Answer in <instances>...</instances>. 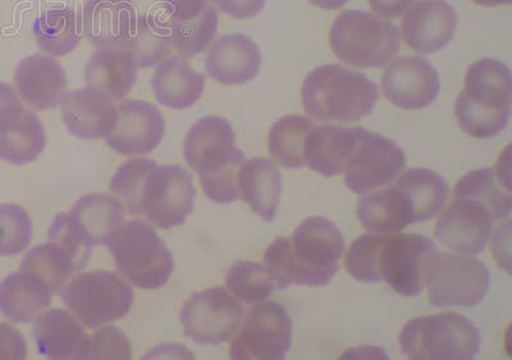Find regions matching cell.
Segmentation results:
<instances>
[{"mask_svg":"<svg viewBox=\"0 0 512 360\" xmlns=\"http://www.w3.org/2000/svg\"><path fill=\"white\" fill-rule=\"evenodd\" d=\"M111 190L131 216H145L163 230L184 225L194 211V182L178 164L159 167L152 159H132L118 168Z\"/></svg>","mask_w":512,"mask_h":360,"instance_id":"obj_1","label":"cell"},{"mask_svg":"<svg viewBox=\"0 0 512 360\" xmlns=\"http://www.w3.org/2000/svg\"><path fill=\"white\" fill-rule=\"evenodd\" d=\"M345 239L332 221L309 217L291 239L277 238L264 253V267L277 289L326 286L338 272Z\"/></svg>","mask_w":512,"mask_h":360,"instance_id":"obj_2","label":"cell"},{"mask_svg":"<svg viewBox=\"0 0 512 360\" xmlns=\"http://www.w3.org/2000/svg\"><path fill=\"white\" fill-rule=\"evenodd\" d=\"M184 156L208 199L218 204L240 199L237 175L245 156L236 148L235 132L226 118L208 116L196 122L187 132Z\"/></svg>","mask_w":512,"mask_h":360,"instance_id":"obj_3","label":"cell"},{"mask_svg":"<svg viewBox=\"0 0 512 360\" xmlns=\"http://www.w3.org/2000/svg\"><path fill=\"white\" fill-rule=\"evenodd\" d=\"M511 103L509 66L484 58L468 68L455 115L465 134L477 139L495 138L509 125Z\"/></svg>","mask_w":512,"mask_h":360,"instance_id":"obj_4","label":"cell"},{"mask_svg":"<svg viewBox=\"0 0 512 360\" xmlns=\"http://www.w3.org/2000/svg\"><path fill=\"white\" fill-rule=\"evenodd\" d=\"M378 88L358 71L338 65L315 68L301 89L306 113L319 121L358 122L373 112Z\"/></svg>","mask_w":512,"mask_h":360,"instance_id":"obj_5","label":"cell"},{"mask_svg":"<svg viewBox=\"0 0 512 360\" xmlns=\"http://www.w3.org/2000/svg\"><path fill=\"white\" fill-rule=\"evenodd\" d=\"M329 43L341 62L358 68L386 66L401 48L400 31L395 24L356 9L336 18Z\"/></svg>","mask_w":512,"mask_h":360,"instance_id":"obj_6","label":"cell"},{"mask_svg":"<svg viewBox=\"0 0 512 360\" xmlns=\"http://www.w3.org/2000/svg\"><path fill=\"white\" fill-rule=\"evenodd\" d=\"M409 359L470 360L479 353V328L463 314L447 312L406 322L399 337Z\"/></svg>","mask_w":512,"mask_h":360,"instance_id":"obj_7","label":"cell"},{"mask_svg":"<svg viewBox=\"0 0 512 360\" xmlns=\"http://www.w3.org/2000/svg\"><path fill=\"white\" fill-rule=\"evenodd\" d=\"M105 245L111 250L117 271L140 289H160L171 279L173 255L149 223L128 221Z\"/></svg>","mask_w":512,"mask_h":360,"instance_id":"obj_8","label":"cell"},{"mask_svg":"<svg viewBox=\"0 0 512 360\" xmlns=\"http://www.w3.org/2000/svg\"><path fill=\"white\" fill-rule=\"evenodd\" d=\"M489 284L491 272L479 259L437 250L429 259L425 286L433 307H477L486 298Z\"/></svg>","mask_w":512,"mask_h":360,"instance_id":"obj_9","label":"cell"},{"mask_svg":"<svg viewBox=\"0 0 512 360\" xmlns=\"http://www.w3.org/2000/svg\"><path fill=\"white\" fill-rule=\"evenodd\" d=\"M59 296L82 325L93 330L125 318L135 298L132 287L109 271L77 276L59 291Z\"/></svg>","mask_w":512,"mask_h":360,"instance_id":"obj_10","label":"cell"},{"mask_svg":"<svg viewBox=\"0 0 512 360\" xmlns=\"http://www.w3.org/2000/svg\"><path fill=\"white\" fill-rule=\"evenodd\" d=\"M244 309L222 287L199 291L181 309L185 335L199 345H219L233 339L241 326Z\"/></svg>","mask_w":512,"mask_h":360,"instance_id":"obj_11","label":"cell"},{"mask_svg":"<svg viewBox=\"0 0 512 360\" xmlns=\"http://www.w3.org/2000/svg\"><path fill=\"white\" fill-rule=\"evenodd\" d=\"M434 252L436 245L427 236L386 234L379 249V280L409 298L422 294L428 262Z\"/></svg>","mask_w":512,"mask_h":360,"instance_id":"obj_12","label":"cell"},{"mask_svg":"<svg viewBox=\"0 0 512 360\" xmlns=\"http://www.w3.org/2000/svg\"><path fill=\"white\" fill-rule=\"evenodd\" d=\"M405 167V152L395 141L361 129L345 166V184L352 193L367 194L390 184Z\"/></svg>","mask_w":512,"mask_h":360,"instance_id":"obj_13","label":"cell"},{"mask_svg":"<svg viewBox=\"0 0 512 360\" xmlns=\"http://www.w3.org/2000/svg\"><path fill=\"white\" fill-rule=\"evenodd\" d=\"M292 343V321L281 304L255 305L230 349L232 359H285Z\"/></svg>","mask_w":512,"mask_h":360,"instance_id":"obj_14","label":"cell"},{"mask_svg":"<svg viewBox=\"0 0 512 360\" xmlns=\"http://www.w3.org/2000/svg\"><path fill=\"white\" fill-rule=\"evenodd\" d=\"M116 122L105 136L108 147L122 156H146L166 134V120L159 109L144 100H126L116 108Z\"/></svg>","mask_w":512,"mask_h":360,"instance_id":"obj_15","label":"cell"},{"mask_svg":"<svg viewBox=\"0 0 512 360\" xmlns=\"http://www.w3.org/2000/svg\"><path fill=\"white\" fill-rule=\"evenodd\" d=\"M382 90L393 106L406 111H420L432 106L440 94V76L428 59L397 58L386 68Z\"/></svg>","mask_w":512,"mask_h":360,"instance_id":"obj_16","label":"cell"},{"mask_svg":"<svg viewBox=\"0 0 512 360\" xmlns=\"http://www.w3.org/2000/svg\"><path fill=\"white\" fill-rule=\"evenodd\" d=\"M493 217L486 205L470 198H455L436 225V238L455 252L482 253L492 236Z\"/></svg>","mask_w":512,"mask_h":360,"instance_id":"obj_17","label":"cell"},{"mask_svg":"<svg viewBox=\"0 0 512 360\" xmlns=\"http://www.w3.org/2000/svg\"><path fill=\"white\" fill-rule=\"evenodd\" d=\"M455 8L446 0H418L402 21V38L420 54L440 52L454 39Z\"/></svg>","mask_w":512,"mask_h":360,"instance_id":"obj_18","label":"cell"},{"mask_svg":"<svg viewBox=\"0 0 512 360\" xmlns=\"http://www.w3.org/2000/svg\"><path fill=\"white\" fill-rule=\"evenodd\" d=\"M263 57L258 44L249 36H222L209 49L205 67L218 84L237 86L248 84L259 75Z\"/></svg>","mask_w":512,"mask_h":360,"instance_id":"obj_19","label":"cell"},{"mask_svg":"<svg viewBox=\"0 0 512 360\" xmlns=\"http://www.w3.org/2000/svg\"><path fill=\"white\" fill-rule=\"evenodd\" d=\"M64 126L71 135L84 140L105 138L116 122L113 99L93 88L68 91L62 99Z\"/></svg>","mask_w":512,"mask_h":360,"instance_id":"obj_20","label":"cell"},{"mask_svg":"<svg viewBox=\"0 0 512 360\" xmlns=\"http://www.w3.org/2000/svg\"><path fill=\"white\" fill-rule=\"evenodd\" d=\"M15 84L21 98L36 111L58 107L67 89V75L56 59L32 54L16 68Z\"/></svg>","mask_w":512,"mask_h":360,"instance_id":"obj_21","label":"cell"},{"mask_svg":"<svg viewBox=\"0 0 512 360\" xmlns=\"http://www.w3.org/2000/svg\"><path fill=\"white\" fill-rule=\"evenodd\" d=\"M136 22L134 0H86L82 31L98 49L121 47Z\"/></svg>","mask_w":512,"mask_h":360,"instance_id":"obj_22","label":"cell"},{"mask_svg":"<svg viewBox=\"0 0 512 360\" xmlns=\"http://www.w3.org/2000/svg\"><path fill=\"white\" fill-rule=\"evenodd\" d=\"M360 130L361 127L335 125L313 127L304 143L306 166L324 177L341 175L358 143Z\"/></svg>","mask_w":512,"mask_h":360,"instance_id":"obj_23","label":"cell"},{"mask_svg":"<svg viewBox=\"0 0 512 360\" xmlns=\"http://www.w3.org/2000/svg\"><path fill=\"white\" fill-rule=\"evenodd\" d=\"M38 352L49 359H85L89 337L79 322L63 309H50L35 321Z\"/></svg>","mask_w":512,"mask_h":360,"instance_id":"obj_24","label":"cell"},{"mask_svg":"<svg viewBox=\"0 0 512 360\" xmlns=\"http://www.w3.org/2000/svg\"><path fill=\"white\" fill-rule=\"evenodd\" d=\"M510 148L502 154L495 170H475L457 181L455 198H470L486 205L493 220L510 218L512 208L510 182Z\"/></svg>","mask_w":512,"mask_h":360,"instance_id":"obj_25","label":"cell"},{"mask_svg":"<svg viewBox=\"0 0 512 360\" xmlns=\"http://www.w3.org/2000/svg\"><path fill=\"white\" fill-rule=\"evenodd\" d=\"M240 199L265 222L276 218L282 193L281 172L269 159L253 158L242 163L237 175Z\"/></svg>","mask_w":512,"mask_h":360,"instance_id":"obj_26","label":"cell"},{"mask_svg":"<svg viewBox=\"0 0 512 360\" xmlns=\"http://www.w3.org/2000/svg\"><path fill=\"white\" fill-rule=\"evenodd\" d=\"M152 89L155 99L164 107L187 109L201 98L205 76L195 71L185 58L163 59L155 68Z\"/></svg>","mask_w":512,"mask_h":360,"instance_id":"obj_27","label":"cell"},{"mask_svg":"<svg viewBox=\"0 0 512 360\" xmlns=\"http://www.w3.org/2000/svg\"><path fill=\"white\" fill-rule=\"evenodd\" d=\"M137 65L128 50L121 47L96 50L85 67L89 88L103 91L112 99L126 98L137 81Z\"/></svg>","mask_w":512,"mask_h":360,"instance_id":"obj_28","label":"cell"},{"mask_svg":"<svg viewBox=\"0 0 512 360\" xmlns=\"http://www.w3.org/2000/svg\"><path fill=\"white\" fill-rule=\"evenodd\" d=\"M47 284L30 272L12 273L0 282V313L9 321L29 323L52 304Z\"/></svg>","mask_w":512,"mask_h":360,"instance_id":"obj_29","label":"cell"},{"mask_svg":"<svg viewBox=\"0 0 512 360\" xmlns=\"http://www.w3.org/2000/svg\"><path fill=\"white\" fill-rule=\"evenodd\" d=\"M70 214L71 221L90 246L105 245L123 223L120 200L108 194H88L77 200Z\"/></svg>","mask_w":512,"mask_h":360,"instance_id":"obj_30","label":"cell"},{"mask_svg":"<svg viewBox=\"0 0 512 360\" xmlns=\"http://www.w3.org/2000/svg\"><path fill=\"white\" fill-rule=\"evenodd\" d=\"M356 214L370 234H392L414 223L408 199L395 184L364 195L359 200Z\"/></svg>","mask_w":512,"mask_h":360,"instance_id":"obj_31","label":"cell"},{"mask_svg":"<svg viewBox=\"0 0 512 360\" xmlns=\"http://www.w3.org/2000/svg\"><path fill=\"white\" fill-rule=\"evenodd\" d=\"M395 185L408 199L414 223L429 221L436 217L445 207L450 195L447 181L437 172L427 168L406 171Z\"/></svg>","mask_w":512,"mask_h":360,"instance_id":"obj_32","label":"cell"},{"mask_svg":"<svg viewBox=\"0 0 512 360\" xmlns=\"http://www.w3.org/2000/svg\"><path fill=\"white\" fill-rule=\"evenodd\" d=\"M32 33L41 52L52 57H63L79 47L84 31L75 9L56 7L36 18Z\"/></svg>","mask_w":512,"mask_h":360,"instance_id":"obj_33","label":"cell"},{"mask_svg":"<svg viewBox=\"0 0 512 360\" xmlns=\"http://www.w3.org/2000/svg\"><path fill=\"white\" fill-rule=\"evenodd\" d=\"M172 47L168 20L164 21L154 13L136 18L134 29L121 45V48L131 53L137 67L140 68L158 65L166 59Z\"/></svg>","mask_w":512,"mask_h":360,"instance_id":"obj_34","label":"cell"},{"mask_svg":"<svg viewBox=\"0 0 512 360\" xmlns=\"http://www.w3.org/2000/svg\"><path fill=\"white\" fill-rule=\"evenodd\" d=\"M47 147V135L43 123L34 112L25 109L18 120L0 132V159L24 166L36 161Z\"/></svg>","mask_w":512,"mask_h":360,"instance_id":"obj_35","label":"cell"},{"mask_svg":"<svg viewBox=\"0 0 512 360\" xmlns=\"http://www.w3.org/2000/svg\"><path fill=\"white\" fill-rule=\"evenodd\" d=\"M21 270L39 277L56 295L79 268L63 246L48 240L47 244L36 246L25 255Z\"/></svg>","mask_w":512,"mask_h":360,"instance_id":"obj_36","label":"cell"},{"mask_svg":"<svg viewBox=\"0 0 512 360\" xmlns=\"http://www.w3.org/2000/svg\"><path fill=\"white\" fill-rule=\"evenodd\" d=\"M314 127L308 117L288 115L271 127L268 138L269 153L278 164L286 168H303L306 135Z\"/></svg>","mask_w":512,"mask_h":360,"instance_id":"obj_37","label":"cell"},{"mask_svg":"<svg viewBox=\"0 0 512 360\" xmlns=\"http://www.w3.org/2000/svg\"><path fill=\"white\" fill-rule=\"evenodd\" d=\"M173 48L181 58H192L205 52L218 30V12L207 6L190 20H168Z\"/></svg>","mask_w":512,"mask_h":360,"instance_id":"obj_38","label":"cell"},{"mask_svg":"<svg viewBox=\"0 0 512 360\" xmlns=\"http://www.w3.org/2000/svg\"><path fill=\"white\" fill-rule=\"evenodd\" d=\"M226 285L235 298L248 304L268 299L276 287L264 264L250 261L233 263L227 272Z\"/></svg>","mask_w":512,"mask_h":360,"instance_id":"obj_39","label":"cell"},{"mask_svg":"<svg viewBox=\"0 0 512 360\" xmlns=\"http://www.w3.org/2000/svg\"><path fill=\"white\" fill-rule=\"evenodd\" d=\"M32 239V222L21 205L0 204V257L25 252Z\"/></svg>","mask_w":512,"mask_h":360,"instance_id":"obj_40","label":"cell"},{"mask_svg":"<svg viewBox=\"0 0 512 360\" xmlns=\"http://www.w3.org/2000/svg\"><path fill=\"white\" fill-rule=\"evenodd\" d=\"M386 234L363 235L351 244L345 266L356 281L381 282L378 275V257Z\"/></svg>","mask_w":512,"mask_h":360,"instance_id":"obj_41","label":"cell"},{"mask_svg":"<svg viewBox=\"0 0 512 360\" xmlns=\"http://www.w3.org/2000/svg\"><path fill=\"white\" fill-rule=\"evenodd\" d=\"M48 240L63 246L75 259L79 271L84 270L86 264L89 263L93 246H90L82 238L80 232L73 225L70 214L59 213L54 217L48 230Z\"/></svg>","mask_w":512,"mask_h":360,"instance_id":"obj_42","label":"cell"},{"mask_svg":"<svg viewBox=\"0 0 512 360\" xmlns=\"http://www.w3.org/2000/svg\"><path fill=\"white\" fill-rule=\"evenodd\" d=\"M132 348L127 336L117 327L102 328L90 337L85 359H131Z\"/></svg>","mask_w":512,"mask_h":360,"instance_id":"obj_43","label":"cell"},{"mask_svg":"<svg viewBox=\"0 0 512 360\" xmlns=\"http://www.w3.org/2000/svg\"><path fill=\"white\" fill-rule=\"evenodd\" d=\"M27 343L15 327L0 323V359H26Z\"/></svg>","mask_w":512,"mask_h":360,"instance_id":"obj_44","label":"cell"},{"mask_svg":"<svg viewBox=\"0 0 512 360\" xmlns=\"http://www.w3.org/2000/svg\"><path fill=\"white\" fill-rule=\"evenodd\" d=\"M25 111L16 91L6 82H0V132L11 127Z\"/></svg>","mask_w":512,"mask_h":360,"instance_id":"obj_45","label":"cell"},{"mask_svg":"<svg viewBox=\"0 0 512 360\" xmlns=\"http://www.w3.org/2000/svg\"><path fill=\"white\" fill-rule=\"evenodd\" d=\"M218 11L236 20H248L263 11L265 0H212Z\"/></svg>","mask_w":512,"mask_h":360,"instance_id":"obj_46","label":"cell"},{"mask_svg":"<svg viewBox=\"0 0 512 360\" xmlns=\"http://www.w3.org/2000/svg\"><path fill=\"white\" fill-rule=\"evenodd\" d=\"M166 8L168 20H190L198 16L205 7L207 0H160Z\"/></svg>","mask_w":512,"mask_h":360,"instance_id":"obj_47","label":"cell"},{"mask_svg":"<svg viewBox=\"0 0 512 360\" xmlns=\"http://www.w3.org/2000/svg\"><path fill=\"white\" fill-rule=\"evenodd\" d=\"M377 15L384 18H397L404 15L414 0H368Z\"/></svg>","mask_w":512,"mask_h":360,"instance_id":"obj_48","label":"cell"},{"mask_svg":"<svg viewBox=\"0 0 512 360\" xmlns=\"http://www.w3.org/2000/svg\"><path fill=\"white\" fill-rule=\"evenodd\" d=\"M309 2L315 7L336 11V9L344 7L349 0H309Z\"/></svg>","mask_w":512,"mask_h":360,"instance_id":"obj_49","label":"cell"},{"mask_svg":"<svg viewBox=\"0 0 512 360\" xmlns=\"http://www.w3.org/2000/svg\"><path fill=\"white\" fill-rule=\"evenodd\" d=\"M473 2L482 7H497L507 6V4L511 3V0H473Z\"/></svg>","mask_w":512,"mask_h":360,"instance_id":"obj_50","label":"cell"}]
</instances>
